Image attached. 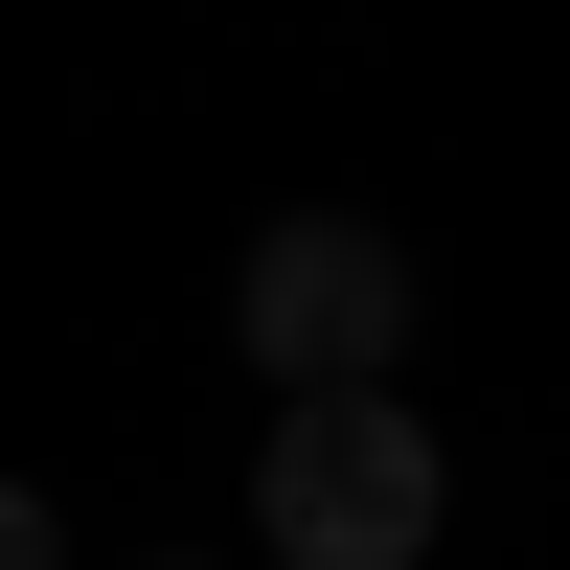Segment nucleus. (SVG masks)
Masks as SVG:
<instances>
[{
	"instance_id": "nucleus-1",
	"label": "nucleus",
	"mask_w": 570,
	"mask_h": 570,
	"mask_svg": "<svg viewBox=\"0 0 570 570\" xmlns=\"http://www.w3.org/2000/svg\"><path fill=\"white\" fill-rule=\"evenodd\" d=\"M434 434H411V389H320V411H274L252 434V548H297V570H434Z\"/></svg>"
},
{
	"instance_id": "nucleus-3",
	"label": "nucleus",
	"mask_w": 570,
	"mask_h": 570,
	"mask_svg": "<svg viewBox=\"0 0 570 570\" xmlns=\"http://www.w3.org/2000/svg\"><path fill=\"white\" fill-rule=\"evenodd\" d=\"M0 570H69V525H46V502H23V480H0Z\"/></svg>"
},
{
	"instance_id": "nucleus-2",
	"label": "nucleus",
	"mask_w": 570,
	"mask_h": 570,
	"mask_svg": "<svg viewBox=\"0 0 570 570\" xmlns=\"http://www.w3.org/2000/svg\"><path fill=\"white\" fill-rule=\"evenodd\" d=\"M228 320H252L274 411H320V389H389V343H411V252H389L365 206H297V228H252Z\"/></svg>"
}]
</instances>
